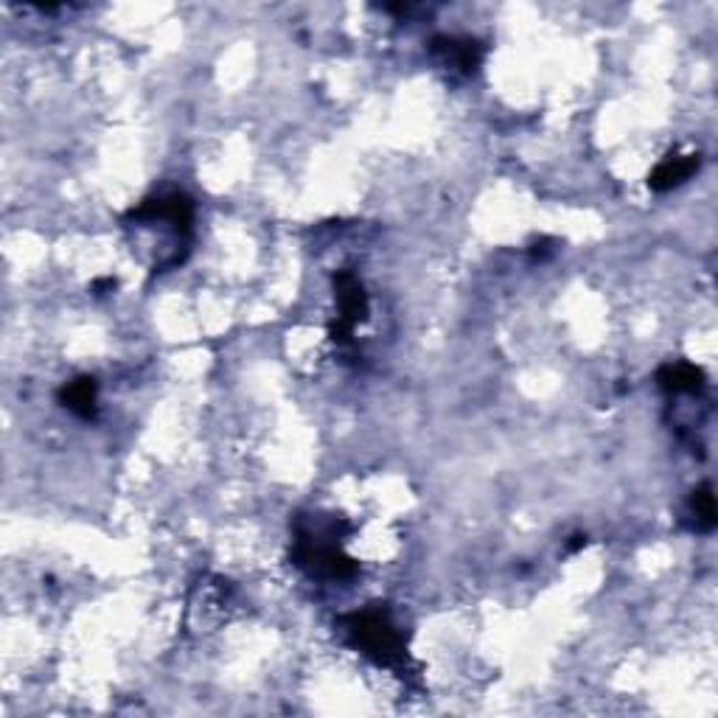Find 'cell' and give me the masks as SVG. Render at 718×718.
I'll list each match as a JSON object with an SVG mask.
<instances>
[{
    "label": "cell",
    "mask_w": 718,
    "mask_h": 718,
    "mask_svg": "<svg viewBox=\"0 0 718 718\" xmlns=\"http://www.w3.org/2000/svg\"><path fill=\"white\" fill-rule=\"evenodd\" d=\"M346 635L359 652L371 657L377 665L393 668L408 659V648H404V637L399 635V628L393 626L390 615L384 609H362L353 612L342 620Z\"/></svg>",
    "instance_id": "obj_1"
},
{
    "label": "cell",
    "mask_w": 718,
    "mask_h": 718,
    "mask_svg": "<svg viewBox=\"0 0 718 718\" xmlns=\"http://www.w3.org/2000/svg\"><path fill=\"white\" fill-rule=\"evenodd\" d=\"M293 562L298 564L300 570H306L309 575H318V578L329 581H348L357 575V562L351 556L342 553V547L337 545L335 533H309L300 531L298 538H295V551Z\"/></svg>",
    "instance_id": "obj_2"
},
{
    "label": "cell",
    "mask_w": 718,
    "mask_h": 718,
    "mask_svg": "<svg viewBox=\"0 0 718 718\" xmlns=\"http://www.w3.org/2000/svg\"><path fill=\"white\" fill-rule=\"evenodd\" d=\"M335 298H337V320L331 324V340L348 346L353 329L368 318V293L351 269H340L335 276Z\"/></svg>",
    "instance_id": "obj_3"
},
{
    "label": "cell",
    "mask_w": 718,
    "mask_h": 718,
    "mask_svg": "<svg viewBox=\"0 0 718 718\" xmlns=\"http://www.w3.org/2000/svg\"><path fill=\"white\" fill-rule=\"evenodd\" d=\"M126 219L135 222V225H166L174 236L188 239L194 222V203L186 194H166V197L146 199L139 208H132Z\"/></svg>",
    "instance_id": "obj_4"
},
{
    "label": "cell",
    "mask_w": 718,
    "mask_h": 718,
    "mask_svg": "<svg viewBox=\"0 0 718 718\" xmlns=\"http://www.w3.org/2000/svg\"><path fill=\"white\" fill-rule=\"evenodd\" d=\"M430 49L443 68L463 73V76H472L483 62V45L469 37H435Z\"/></svg>",
    "instance_id": "obj_5"
},
{
    "label": "cell",
    "mask_w": 718,
    "mask_h": 718,
    "mask_svg": "<svg viewBox=\"0 0 718 718\" xmlns=\"http://www.w3.org/2000/svg\"><path fill=\"white\" fill-rule=\"evenodd\" d=\"M701 166L699 152H690V155H670L648 174V188L657 194L670 192V188H679L683 183H688Z\"/></svg>",
    "instance_id": "obj_6"
},
{
    "label": "cell",
    "mask_w": 718,
    "mask_h": 718,
    "mask_svg": "<svg viewBox=\"0 0 718 718\" xmlns=\"http://www.w3.org/2000/svg\"><path fill=\"white\" fill-rule=\"evenodd\" d=\"M657 382L670 396H696L705 390V371L694 362H668L659 368Z\"/></svg>",
    "instance_id": "obj_7"
},
{
    "label": "cell",
    "mask_w": 718,
    "mask_h": 718,
    "mask_svg": "<svg viewBox=\"0 0 718 718\" xmlns=\"http://www.w3.org/2000/svg\"><path fill=\"white\" fill-rule=\"evenodd\" d=\"M60 401L79 419H96L99 382L93 377H76L60 390Z\"/></svg>",
    "instance_id": "obj_8"
},
{
    "label": "cell",
    "mask_w": 718,
    "mask_h": 718,
    "mask_svg": "<svg viewBox=\"0 0 718 718\" xmlns=\"http://www.w3.org/2000/svg\"><path fill=\"white\" fill-rule=\"evenodd\" d=\"M690 514H694V522L699 531H712V527H716V498H712V489L707 483L694 491V498H690Z\"/></svg>",
    "instance_id": "obj_9"
}]
</instances>
